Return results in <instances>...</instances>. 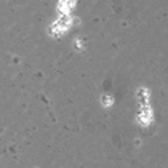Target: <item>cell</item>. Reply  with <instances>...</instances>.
Segmentation results:
<instances>
[{"mask_svg": "<svg viewBox=\"0 0 168 168\" xmlns=\"http://www.w3.org/2000/svg\"><path fill=\"white\" fill-rule=\"evenodd\" d=\"M56 24H58L61 29H64V31H67V27H71V24H72V18L69 16V15H61L59 16V19L56 21Z\"/></svg>", "mask_w": 168, "mask_h": 168, "instance_id": "cell-1", "label": "cell"}, {"mask_svg": "<svg viewBox=\"0 0 168 168\" xmlns=\"http://www.w3.org/2000/svg\"><path fill=\"white\" fill-rule=\"evenodd\" d=\"M138 98H139V101H141V106H149V95L144 88L138 90Z\"/></svg>", "mask_w": 168, "mask_h": 168, "instance_id": "cell-2", "label": "cell"}, {"mask_svg": "<svg viewBox=\"0 0 168 168\" xmlns=\"http://www.w3.org/2000/svg\"><path fill=\"white\" fill-rule=\"evenodd\" d=\"M64 32H66V31H64V29H61V27H59L58 24H56V23L50 26V34H51L53 37H56V39H58V37H61Z\"/></svg>", "mask_w": 168, "mask_h": 168, "instance_id": "cell-3", "label": "cell"}, {"mask_svg": "<svg viewBox=\"0 0 168 168\" xmlns=\"http://www.w3.org/2000/svg\"><path fill=\"white\" fill-rule=\"evenodd\" d=\"M151 120H152V115H143V114H139V117H138V122L143 125V127H147V125L151 123Z\"/></svg>", "mask_w": 168, "mask_h": 168, "instance_id": "cell-4", "label": "cell"}, {"mask_svg": "<svg viewBox=\"0 0 168 168\" xmlns=\"http://www.w3.org/2000/svg\"><path fill=\"white\" fill-rule=\"evenodd\" d=\"M58 10H59L61 15H69V6H67V2H59Z\"/></svg>", "mask_w": 168, "mask_h": 168, "instance_id": "cell-5", "label": "cell"}, {"mask_svg": "<svg viewBox=\"0 0 168 168\" xmlns=\"http://www.w3.org/2000/svg\"><path fill=\"white\" fill-rule=\"evenodd\" d=\"M101 103L104 104V106H110V104H112V98L107 96V95H104V96L101 98Z\"/></svg>", "mask_w": 168, "mask_h": 168, "instance_id": "cell-6", "label": "cell"}, {"mask_svg": "<svg viewBox=\"0 0 168 168\" xmlns=\"http://www.w3.org/2000/svg\"><path fill=\"white\" fill-rule=\"evenodd\" d=\"M139 114H143V115H152V110L149 106H141V112Z\"/></svg>", "mask_w": 168, "mask_h": 168, "instance_id": "cell-7", "label": "cell"}, {"mask_svg": "<svg viewBox=\"0 0 168 168\" xmlns=\"http://www.w3.org/2000/svg\"><path fill=\"white\" fill-rule=\"evenodd\" d=\"M75 48H82V42L80 40H75Z\"/></svg>", "mask_w": 168, "mask_h": 168, "instance_id": "cell-8", "label": "cell"}]
</instances>
